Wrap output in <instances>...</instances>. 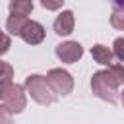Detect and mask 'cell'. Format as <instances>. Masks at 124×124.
Wrapping results in <instances>:
<instances>
[{
  "label": "cell",
  "mask_w": 124,
  "mask_h": 124,
  "mask_svg": "<svg viewBox=\"0 0 124 124\" xmlns=\"http://www.w3.org/2000/svg\"><path fill=\"white\" fill-rule=\"evenodd\" d=\"M124 83V64H110L108 70L95 72L91 78L93 93L108 103H116V89Z\"/></svg>",
  "instance_id": "1"
},
{
  "label": "cell",
  "mask_w": 124,
  "mask_h": 124,
  "mask_svg": "<svg viewBox=\"0 0 124 124\" xmlns=\"http://www.w3.org/2000/svg\"><path fill=\"white\" fill-rule=\"evenodd\" d=\"M25 89H27V93L31 95V99L37 101L39 105H52L54 99H56V97H54V91L50 89V85H48V81H46V78L37 76V74L29 76V78L25 79Z\"/></svg>",
  "instance_id": "2"
},
{
  "label": "cell",
  "mask_w": 124,
  "mask_h": 124,
  "mask_svg": "<svg viewBox=\"0 0 124 124\" xmlns=\"http://www.w3.org/2000/svg\"><path fill=\"white\" fill-rule=\"evenodd\" d=\"M46 81H48V85H50V89L56 93V95H68V93H72V89H74V79H72V76L68 74V72H64V70H50L48 74H46Z\"/></svg>",
  "instance_id": "3"
},
{
  "label": "cell",
  "mask_w": 124,
  "mask_h": 124,
  "mask_svg": "<svg viewBox=\"0 0 124 124\" xmlns=\"http://www.w3.org/2000/svg\"><path fill=\"white\" fill-rule=\"evenodd\" d=\"M4 105L8 107V110L14 112H21L25 108V93L23 87L17 83H8L4 85Z\"/></svg>",
  "instance_id": "4"
},
{
  "label": "cell",
  "mask_w": 124,
  "mask_h": 124,
  "mask_svg": "<svg viewBox=\"0 0 124 124\" xmlns=\"http://www.w3.org/2000/svg\"><path fill=\"white\" fill-rule=\"evenodd\" d=\"M81 54H83V48H81V45L78 41H66V43H62V45L56 46V56L62 62H68V64L79 60Z\"/></svg>",
  "instance_id": "5"
},
{
  "label": "cell",
  "mask_w": 124,
  "mask_h": 124,
  "mask_svg": "<svg viewBox=\"0 0 124 124\" xmlns=\"http://www.w3.org/2000/svg\"><path fill=\"white\" fill-rule=\"evenodd\" d=\"M19 37L29 45H39L45 39V27L39 21H27L19 33Z\"/></svg>",
  "instance_id": "6"
},
{
  "label": "cell",
  "mask_w": 124,
  "mask_h": 124,
  "mask_svg": "<svg viewBox=\"0 0 124 124\" xmlns=\"http://www.w3.org/2000/svg\"><path fill=\"white\" fill-rule=\"evenodd\" d=\"M54 31H56L58 35H70V33L74 31V14H72L70 10L62 12V14L56 17V21H54Z\"/></svg>",
  "instance_id": "7"
},
{
  "label": "cell",
  "mask_w": 124,
  "mask_h": 124,
  "mask_svg": "<svg viewBox=\"0 0 124 124\" xmlns=\"http://www.w3.org/2000/svg\"><path fill=\"white\" fill-rule=\"evenodd\" d=\"M91 56H93V60L97 62V64H103V66H110L112 64V52L105 46V45H95L93 48H91Z\"/></svg>",
  "instance_id": "8"
},
{
  "label": "cell",
  "mask_w": 124,
  "mask_h": 124,
  "mask_svg": "<svg viewBox=\"0 0 124 124\" xmlns=\"http://www.w3.org/2000/svg\"><path fill=\"white\" fill-rule=\"evenodd\" d=\"M33 10V2L31 0H12L10 2V14H16V16H29Z\"/></svg>",
  "instance_id": "9"
},
{
  "label": "cell",
  "mask_w": 124,
  "mask_h": 124,
  "mask_svg": "<svg viewBox=\"0 0 124 124\" xmlns=\"http://www.w3.org/2000/svg\"><path fill=\"white\" fill-rule=\"evenodd\" d=\"M25 23H27V17H25V16H16V14H12V16L8 17V21H6V27H8V31H10L12 35H19Z\"/></svg>",
  "instance_id": "10"
},
{
  "label": "cell",
  "mask_w": 124,
  "mask_h": 124,
  "mask_svg": "<svg viewBox=\"0 0 124 124\" xmlns=\"http://www.w3.org/2000/svg\"><path fill=\"white\" fill-rule=\"evenodd\" d=\"M12 78H14V70H12V66L0 60V85H8V83H12Z\"/></svg>",
  "instance_id": "11"
},
{
  "label": "cell",
  "mask_w": 124,
  "mask_h": 124,
  "mask_svg": "<svg viewBox=\"0 0 124 124\" xmlns=\"http://www.w3.org/2000/svg\"><path fill=\"white\" fill-rule=\"evenodd\" d=\"M110 25L114 29H120L124 31V10H114L112 16H110Z\"/></svg>",
  "instance_id": "12"
},
{
  "label": "cell",
  "mask_w": 124,
  "mask_h": 124,
  "mask_svg": "<svg viewBox=\"0 0 124 124\" xmlns=\"http://www.w3.org/2000/svg\"><path fill=\"white\" fill-rule=\"evenodd\" d=\"M112 54H114L120 62H124V39H122V37L114 39V43H112Z\"/></svg>",
  "instance_id": "13"
},
{
  "label": "cell",
  "mask_w": 124,
  "mask_h": 124,
  "mask_svg": "<svg viewBox=\"0 0 124 124\" xmlns=\"http://www.w3.org/2000/svg\"><path fill=\"white\" fill-rule=\"evenodd\" d=\"M41 4L46 10H58V8H62L64 0H41Z\"/></svg>",
  "instance_id": "14"
},
{
  "label": "cell",
  "mask_w": 124,
  "mask_h": 124,
  "mask_svg": "<svg viewBox=\"0 0 124 124\" xmlns=\"http://www.w3.org/2000/svg\"><path fill=\"white\" fill-rule=\"evenodd\" d=\"M8 122H12V112L8 110L6 105H2L0 107V124H8Z\"/></svg>",
  "instance_id": "15"
},
{
  "label": "cell",
  "mask_w": 124,
  "mask_h": 124,
  "mask_svg": "<svg viewBox=\"0 0 124 124\" xmlns=\"http://www.w3.org/2000/svg\"><path fill=\"white\" fill-rule=\"evenodd\" d=\"M8 48H10V37L0 31V54L8 52Z\"/></svg>",
  "instance_id": "16"
},
{
  "label": "cell",
  "mask_w": 124,
  "mask_h": 124,
  "mask_svg": "<svg viewBox=\"0 0 124 124\" xmlns=\"http://www.w3.org/2000/svg\"><path fill=\"white\" fill-rule=\"evenodd\" d=\"M0 99H4V85H0Z\"/></svg>",
  "instance_id": "17"
},
{
  "label": "cell",
  "mask_w": 124,
  "mask_h": 124,
  "mask_svg": "<svg viewBox=\"0 0 124 124\" xmlns=\"http://www.w3.org/2000/svg\"><path fill=\"white\" fill-rule=\"evenodd\" d=\"M114 2H116L118 6H122V8H124V0H114Z\"/></svg>",
  "instance_id": "18"
},
{
  "label": "cell",
  "mask_w": 124,
  "mask_h": 124,
  "mask_svg": "<svg viewBox=\"0 0 124 124\" xmlns=\"http://www.w3.org/2000/svg\"><path fill=\"white\" fill-rule=\"evenodd\" d=\"M120 101H122V107H124V91H122V95H120Z\"/></svg>",
  "instance_id": "19"
}]
</instances>
